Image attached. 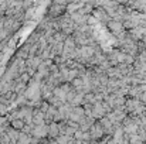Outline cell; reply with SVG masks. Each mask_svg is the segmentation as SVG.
I'll return each mask as SVG.
<instances>
[{
  "mask_svg": "<svg viewBox=\"0 0 146 144\" xmlns=\"http://www.w3.org/2000/svg\"><path fill=\"white\" fill-rule=\"evenodd\" d=\"M106 28L111 31V34H112L116 40H121V38H123V37L128 34V30L125 28L123 23H122V21H118V20H113V18L106 24Z\"/></svg>",
  "mask_w": 146,
  "mask_h": 144,
  "instance_id": "1",
  "label": "cell"
},
{
  "mask_svg": "<svg viewBox=\"0 0 146 144\" xmlns=\"http://www.w3.org/2000/svg\"><path fill=\"white\" fill-rule=\"evenodd\" d=\"M92 16L99 21L101 26H105V27H106V24L112 20V17L106 13V10H105L104 7H95L94 11H92Z\"/></svg>",
  "mask_w": 146,
  "mask_h": 144,
  "instance_id": "2",
  "label": "cell"
},
{
  "mask_svg": "<svg viewBox=\"0 0 146 144\" xmlns=\"http://www.w3.org/2000/svg\"><path fill=\"white\" fill-rule=\"evenodd\" d=\"M90 134H91V143H92V141H101V139L105 136V130H104L102 124L99 123V120H97V122L91 126Z\"/></svg>",
  "mask_w": 146,
  "mask_h": 144,
  "instance_id": "3",
  "label": "cell"
},
{
  "mask_svg": "<svg viewBox=\"0 0 146 144\" xmlns=\"http://www.w3.org/2000/svg\"><path fill=\"white\" fill-rule=\"evenodd\" d=\"M48 133H50V126L47 123L34 124V127L31 130V136H36V137H40V139H47Z\"/></svg>",
  "mask_w": 146,
  "mask_h": 144,
  "instance_id": "4",
  "label": "cell"
},
{
  "mask_svg": "<svg viewBox=\"0 0 146 144\" xmlns=\"http://www.w3.org/2000/svg\"><path fill=\"white\" fill-rule=\"evenodd\" d=\"M67 13V6H62V4H57V3H51V6L48 7V13L47 16L50 17H60L62 14Z\"/></svg>",
  "mask_w": 146,
  "mask_h": 144,
  "instance_id": "5",
  "label": "cell"
},
{
  "mask_svg": "<svg viewBox=\"0 0 146 144\" xmlns=\"http://www.w3.org/2000/svg\"><path fill=\"white\" fill-rule=\"evenodd\" d=\"M84 116H85V109H84V106H74V109H72V112H71V114H70V120H74V122L80 123Z\"/></svg>",
  "mask_w": 146,
  "mask_h": 144,
  "instance_id": "6",
  "label": "cell"
},
{
  "mask_svg": "<svg viewBox=\"0 0 146 144\" xmlns=\"http://www.w3.org/2000/svg\"><path fill=\"white\" fill-rule=\"evenodd\" d=\"M104 116H106V109L104 107L102 102H97V103L94 105V109H92V117L99 120V119H102Z\"/></svg>",
  "mask_w": 146,
  "mask_h": 144,
  "instance_id": "7",
  "label": "cell"
},
{
  "mask_svg": "<svg viewBox=\"0 0 146 144\" xmlns=\"http://www.w3.org/2000/svg\"><path fill=\"white\" fill-rule=\"evenodd\" d=\"M97 122V119H94L92 116H84L82 119H81V122H80V130H82V132H88L90 129H91V126Z\"/></svg>",
  "mask_w": 146,
  "mask_h": 144,
  "instance_id": "8",
  "label": "cell"
},
{
  "mask_svg": "<svg viewBox=\"0 0 146 144\" xmlns=\"http://www.w3.org/2000/svg\"><path fill=\"white\" fill-rule=\"evenodd\" d=\"M95 54V45H81L80 47V55L90 59Z\"/></svg>",
  "mask_w": 146,
  "mask_h": 144,
  "instance_id": "9",
  "label": "cell"
},
{
  "mask_svg": "<svg viewBox=\"0 0 146 144\" xmlns=\"http://www.w3.org/2000/svg\"><path fill=\"white\" fill-rule=\"evenodd\" d=\"M6 132H7V134H9V137H10V140H11V144L17 143L19 141V136H20V132L21 130H19V129H14L11 124L6 129Z\"/></svg>",
  "mask_w": 146,
  "mask_h": 144,
  "instance_id": "10",
  "label": "cell"
},
{
  "mask_svg": "<svg viewBox=\"0 0 146 144\" xmlns=\"http://www.w3.org/2000/svg\"><path fill=\"white\" fill-rule=\"evenodd\" d=\"M33 123L34 124H43V123H46L44 113L38 107H34V110H33Z\"/></svg>",
  "mask_w": 146,
  "mask_h": 144,
  "instance_id": "11",
  "label": "cell"
},
{
  "mask_svg": "<svg viewBox=\"0 0 146 144\" xmlns=\"http://www.w3.org/2000/svg\"><path fill=\"white\" fill-rule=\"evenodd\" d=\"M70 103H71L72 106H82V105L85 103V93L77 91V93H75V96H74V99H72Z\"/></svg>",
  "mask_w": 146,
  "mask_h": 144,
  "instance_id": "12",
  "label": "cell"
},
{
  "mask_svg": "<svg viewBox=\"0 0 146 144\" xmlns=\"http://www.w3.org/2000/svg\"><path fill=\"white\" fill-rule=\"evenodd\" d=\"M48 126H50L48 137H51V139L58 137V136H60V126H58V122H51Z\"/></svg>",
  "mask_w": 146,
  "mask_h": 144,
  "instance_id": "13",
  "label": "cell"
},
{
  "mask_svg": "<svg viewBox=\"0 0 146 144\" xmlns=\"http://www.w3.org/2000/svg\"><path fill=\"white\" fill-rule=\"evenodd\" d=\"M62 49H64V43L62 41H55L54 45L51 47V55H52V58L55 55H61L62 54Z\"/></svg>",
  "mask_w": 146,
  "mask_h": 144,
  "instance_id": "14",
  "label": "cell"
},
{
  "mask_svg": "<svg viewBox=\"0 0 146 144\" xmlns=\"http://www.w3.org/2000/svg\"><path fill=\"white\" fill-rule=\"evenodd\" d=\"M106 75H108L109 78H122V76H123L122 72H121V69L118 68V65H116V66H109V68L106 69Z\"/></svg>",
  "mask_w": 146,
  "mask_h": 144,
  "instance_id": "15",
  "label": "cell"
},
{
  "mask_svg": "<svg viewBox=\"0 0 146 144\" xmlns=\"http://www.w3.org/2000/svg\"><path fill=\"white\" fill-rule=\"evenodd\" d=\"M20 144H31V134L30 133H26V132H20V136H19V141Z\"/></svg>",
  "mask_w": 146,
  "mask_h": 144,
  "instance_id": "16",
  "label": "cell"
},
{
  "mask_svg": "<svg viewBox=\"0 0 146 144\" xmlns=\"http://www.w3.org/2000/svg\"><path fill=\"white\" fill-rule=\"evenodd\" d=\"M133 66H135V71L139 72V74H145L146 72V62L145 61H141L136 58V61L133 62Z\"/></svg>",
  "mask_w": 146,
  "mask_h": 144,
  "instance_id": "17",
  "label": "cell"
},
{
  "mask_svg": "<svg viewBox=\"0 0 146 144\" xmlns=\"http://www.w3.org/2000/svg\"><path fill=\"white\" fill-rule=\"evenodd\" d=\"M52 95L58 96V97H61L62 100H65V102H67V92L64 91V88H62L61 85H58V86H55V88H54Z\"/></svg>",
  "mask_w": 146,
  "mask_h": 144,
  "instance_id": "18",
  "label": "cell"
},
{
  "mask_svg": "<svg viewBox=\"0 0 146 144\" xmlns=\"http://www.w3.org/2000/svg\"><path fill=\"white\" fill-rule=\"evenodd\" d=\"M47 100H48V102L51 103V105H54L55 107H60V106H62V105L65 103V100H62L61 97H58V96H55V95L50 96V97L47 99Z\"/></svg>",
  "mask_w": 146,
  "mask_h": 144,
  "instance_id": "19",
  "label": "cell"
},
{
  "mask_svg": "<svg viewBox=\"0 0 146 144\" xmlns=\"http://www.w3.org/2000/svg\"><path fill=\"white\" fill-rule=\"evenodd\" d=\"M10 124H11L14 129H19V130H21V129L24 127L26 122H24L23 119H20V117H16V119H13V120L10 122Z\"/></svg>",
  "mask_w": 146,
  "mask_h": 144,
  "instance_id": "20",
  "label": "cell"
},
{
  "mask_svg": "<svg viewBox=\"0 0 146 144\" xmlns=\"http://www.w3.org/2000/svg\"><path fill=\"white\" fill-rule=\"evenodd\" d=\"M23 9L24 10H27V9H31V7H34V0H23Z\"/></svg>",
  "mask_w": 146,
  "mask_h": 144,
  "instance_id": "21",
  "label": "cell"
},
{
  "mask_svg": "<svg viewBox=\"0 0 146 144\" xmlns=\"http://www.w3.org/2000/svg\"><path fill=\"white\" fill-rule=\"evenodd\" d=\"M88 24H90V26H92V27H95V26L99 24V21H98L92 14H90V17H88Z\"/></svg>",
  "mask_w": 146,
  "mask_h": 144,
  "instance_id": "22",
  "label": "cell"
},
{
  "mask_svg": "<svg viewBox=\"0 0 146 144\" xmlns=\"http://www.w3.org/2000/svg\"><path fill=\"white\" fill-rule=\"evenodd\" d=\"M6 69H7V66L4 65V62H0V76H3V74L6 72Z\"/></svg>",
  "mask_w": 146,
  "mask_h": 144,
  "instance_id": "23",
  "label": "cell"
},
{
  "mask_svg": "<svg viewBox=\"0 0 146 144\" xmlns=\"http://www.w3.org/2000/svg\"><path fill=\"white\" fill-rule=\"evenodd\" d=\"M52 3H57V4H62V6H67V4H68V0H52Z\"/></svg>",
  "mask_w": 146,
  "mask_h": 144,
  "instance_id": "24",
  "label": "cell"
},
{
  "mask_svg": "<svg viewBox=\"0 0 146 144\" xmlns=\"http://www.w3.org/2000/svg\"><path fill=\"white\" fill-rule=\"evenodd\" d=\"M116 1H118L119 4H126V6H129L133 0H116Z\"/></svg>",
  "mask_w": 146,
  "mask_h": 144,
  "instance_id": "25",
  "label": "cell"
},
{
  "mask_svg": "<svg viewBox=\"0 0 146 144\" xmlns=\"http://www.w3.org/2000/svg\"><path fill=\"white\" fill-rule=\"evenodd\" d=\"M139 99H141V100H142V102L146 105V92H142V93H141V96H139Z\"/></svg>",
  "mask_w": 146,
  "mask_h": 144,
  "instance_id": "26",
  "label": "cell"
},
{
  "mask_svg": "<svg viewBox=\"0 0 146 144\" xmlns=\"http://www.w3.org/2000/svg\"><path fill=\"white\" fill-rule=\"evenodd\" d=\"M0 116H3V114H1V112H0Z\"/></svg>",
  "mask_w": 146,
  "mask_h": 144,
  "instance_id": "27",
  "label": "cell"
},
{
  "mask_svg": "<svg viewBox=\"0 0 146 144\" xmlns=\"http://www.w3.org/2000/svg\"><path fill=\"white\" fill-rule=\"evenodd\" d=\"M145 92H146V91H145Z\"/></svg>",
  "mask_w": 146,
  "mask_h": 144,
  "instance_id": "28",
  "label": "cell"
}]
</instances>
